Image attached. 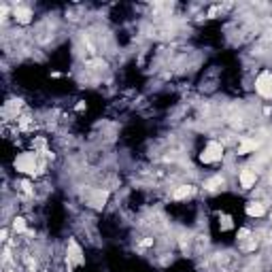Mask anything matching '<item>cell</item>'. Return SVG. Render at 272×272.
Returning <instances> with one entry per match:
<instances>
[{
  "label": "cell",
  "instance_id": "1",
  "mask_svg": "<svg viewBox=\"0 0 272 272\" xmlns=\"http://www.w3.org/2000/svg\"><path fill=\"white\" fill-rule=\"evenodd\" d=\"M40 168V164H38V158H36V153H19L15 158V170H19V172H24V175H36Z\"/></svg>",
  "mask_w": 272,
  "mask_h": 272
},
{
  "label": "cell",
  "instance_id": "2",
  "mask_svg": "<svg viewBox=\"0 0 272 272\" xmlns=\"http://www.w3.org/2000/svg\"><path fill=\"white\" fill-rule=\"evenodd\" d=\"M221 160H223V147L215 141L208 143L200 153V164H206V166L217 164V162H221Z\"/></svg>",
  "mask_w": 272,
  "mask_h": 272
},
{
  "label": "cell",
  "instance_id": "3",
  "mask_svg": "<svg viewBox=\"0 0 272 272\" xmlns=\"http://www.w3.org/2000/svg\"><path fill=\"white\" fill-rule=\"evenodd\" d=\"M255 90L266 100H272V73H262L255 81Z\"/></svg>",
  "mask_w": 272,
  "mask_h": 272
},
{
  "label": "cell",
  "instance_id": "4",
  "mask_svg": "<svg viewBox=\"0 0 272 272\" xmlns=\"http://www.w3.org/2000/svg\"><path fill=\"white\" fill-rule=\"evenodd\" d=\"M66 262H71V264H74V266H83V264H85V255H83V251H81V247H79L77 240H71V242H68Z\"/></svg>",
  "mask_w": 272,
  "mask_h": 272
},
{
  "label": "cell",
  "instance_id": "5",
  "mask_svg": "<svg viewBox=\"0 0 272 272\" xmlns=\"http://www.w3.org/2000/svg\"><path fill=\"white\" fill-rule=\"evenodd\" d=\"M107 200H109L107 189H91V192L88 194V202H90L91 208H104Z\"/></svg>",
  "mask_w": 272,
  "mask_h": 272
},
{
  "label": "cell",
  "instance_id": "6",
  "mask_svg": "<svg viewBox=\"0 0 272 272\" xmlns=\"http://www.w3.org/2000/svg\"><path fill=\"white\" fill-rule=\"evenodd\" d=\"M255 181H257V172L253 168H242L240 170V185L245 189H251L253 185H255Z\"/></svg>",
  "mask_w": 272,
  "mask_h": 272
},
{
  "label": "cell",
  "instance_id": "7",
  "mask_svg": "<svg viewBox=\"0 0 272 272\" xmlns=\"http://www.w3.org/2000/svg\"><path fill=\"white\" fill-rule=\"evenodd\" d=\"M245 211H247L249 217H264V215H266V206L262 204V202H255V200L247 202Z\"/></svg>",
  "mask_w": 272,
  "mask_h": 272
},
{
  "label": "cell",
  "instance_id": "8",
  "mask_svg": "<svg viewBox=\"0 0 272 272\" xmlns=\"http://www.w3.org/2000/svg\"><path fill=\"white\" fill-rule=\"evenodd\" d=\"M13 17H15V21L17 24H30L32 21V11L28 9V7H17L15 11H13Z\"/></svg>",
  "mask_w": 272,
  "mask_h": 272
},
{
  "label": "cell",
  "instance_id": "9",
  "mask_svg": "<svg viewBox=\"0 0 272 272\" xmlns=\"http://www.w3.org/2000/svg\"><path fill=\"white\" fill-rule=\"evenodd\" d=\"M194 194H196V187H194V185H181V187L175 189L172 198H175V200H187V198H192Z\"/></svg>",
  "mask_w": 272,
  "mask_h": 272
},
{
  "label": "cell",
  "instance_id": "10",
  "mask_svg": "<svg viewBox=\"0 0 272 272\" xmlns=\"http://www.w3.org/2000/svg\"><path fill=\"white\" fill-rule=\"evenodd\" d=\"M259 147L257 141H251V138H242L240 145H238V155H247L251 151H255V149Z\"/></svg>",
  "mask_w": 272,
  "mask_h": 272
},
{
  "label": "cell",
  "instance_id": "11",
  "mask_svg": "<svg viewBox=\"0 0 272 272\" xmlns=\"http://www.w3.org/2000/svg\"><path fill=\"white\" fill-rule=\"evenodd\" d=\"M219 228H221V232H228V230H232L234 228L232 217H230V215H221V217H219Z\"/></svg>",
  "mask_w": 272,
  "mask_h": 272
},
{
  "label": "cell",
  "instance_id": "12",
  "mask_svg": "<svg viewBox=\"0 0 272 272\" xmlns=\"http://www.w3.org/2000/svg\"><path fill=\"white\" fill-rule=\"evenodd\" d=\"M13 230H15L17 234L26 232V219H24V217H15V219H13Z\"/></svg>",
  "mask_w": 272,
  "mask_h": 272
},
{
  "label": "cell",
  "instance_id": "13",
  "mask_svg": "<svg viewBox=\"0 0 272 272\" xmlns=\"http://www.w3.org/2000/svg\"><path fill=\"white\" fill-rule=\"evenodd\" d=\"M221 183H223V179L221 177H215L213 181L206 183V189H217V185H221Z\"/></svg>",
  "mask_w": 272,
  "mask_h": 272
},
{
  "label": "cell",
  "instance_id": "14",
  "mask_svg": "<svg viewBox=\"0 0 272 272\" xmlns=\"http://www.w3.org/2000/svg\"><path fill=\"white\" fill-rule=\"evenodd\" d=\"M270 219H272V213H270Z\"/></svg>",
  "mask_w": 272,
  "mask_h": 272
}]
</instances>
